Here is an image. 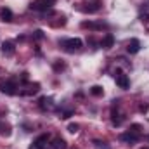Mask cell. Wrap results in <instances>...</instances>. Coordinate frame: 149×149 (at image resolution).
I'll return each mask as SVG.
<instances>
[{
    "label": "cell",
    "instance_id": "cell-1",
    "mask_svg": "<svg viewBox=\"0 0 149 149\" xmlns=\"http://www.w3.org/2000/svg\"><path fill=\"white\" fill-rule=\"evenodd\" d=\"M68 52H74V50H80L81 47H83V42L80 40V38H68V40H63V42H59Z\"/></svg>",
    "mask_w": 149,
    "mask_h": 149
},
{
    "label": "cell",
    "instance_id": "cell-2",
    "mask_svg": "<svg viewBox=\"0 0 149 149\" xmlns=\"http://www.w3.org/2000/svg\"><path fill=\"white\" fill-rule=\"evenodd\" d=\"M54 2L56 0H33L30 9L31 10H38V12H45V10H49L54 5Z\"/></svg>",
    "mask_w": 149,
    "mask_h": 149
},
{
    "label": "cell",
    "instance_id": "cell-3",
    "mask_svg": "<svg viewBox=\"0 0 149 149\" xmlns=\"http://www.w3.org/2000/svg\"><path fill=\"white\" fill-rule=\"evenodd\" d=\"M49 139H50V135H49V134H42V135H38L37 139L33 141V144L30 146V149H45V148H47Z\"/></svg>",
    "mask_w": 149,
    "mask_h": 149
},
{
    "label": "cell",
    "instance_id": "cell-4",
    "mask_svg": "<svg viewBox=\"0 0 149 149\" xmlns=\"http://www.w3.org/2000/svg\"><path fill=\"white\" fill-rule=\"evenodd\" d=\"M120 139H121L123 142H127V144H134V142H137V141L141 139V134H135V132L128 130V132L121 134V135H120Z\"/></svg>",
    "mask_w": 149,
    "mask_h": 149
},
{
    "label": "cell",
    "instance_id": "cell-5",
    "mask_svg": "<svg viewBox=\"0 0 149 149\" xmlns=\"http://www.w3.org/2000/svg\"><path fill=\"white\" fill-rule=\"evenodd\" d=\"M16 88H17L16 83L10 81V80L5 81V83H0V90H2L3 94H7V95H14V94H16Z\"/></svg>",
    "mask_w": 149,
    "mask_h": 149
},
{
    "label": "cell",
    "instance_id": "cell-6",
    "mask_svg": "<svg viewBox=\"0 0 149 149\" xmlns=\"http://www.w3.org/2000/svg\"><path fill=\"white\" fill-rule=\"evenodd\" d=\"M116 85H118L120 88H128V85H130L128 76L125 73H121V71H118V73H116Z\"/></svg>",
    "mask_w": 149,
    "mask_h": 149
},
{
    "label": "cell",
    "instance_id": "cell-7",
    "mask_svg": "<svg viewBox=\"0 0 149 149\" xmlns=\"http://www.w3.org/2000/svg\"><path fill=\"white\" fill-rule=\"evenodd\" d=\"M127 50H128L130 54H137V52L141 50V42H139L137 38H132V40L128 42V45H127Z\"/></svg>",
    "mask_w": 149,
    "mask_h": 149
},
{
    "label": "cell",
    "instance_id": "cell-8",
    "mask_svg": "<svg viewBox=\"0 0 149 149\" xmlns=\"http://www.w3.org/2000/svg\"><path fill=\"white\" fill-rule=\"evenodd\" d=\"M38 90H40V83H31V85H28L26 90H21V95H33Z\"/></svg>",
    "mask_w": 149,
    "mask_h": 149
},
{
    "label": "cell",
    "instance_id": "cell-9",
    "mask_svg": "<svg viewBox=\"0 0 149 149\" xmlns=\"http://www.w3.org/2000/svg\"><path fill=\"white\" fill-rule=\"evenodd\" d=\"M14 50H16L14 42H3V43H2V52H3V54L10 56V54H14Z\"/></svg>",
    "mask_w": 149,
    "mask_h": 149
},
{
    "label": "cell",
    "instance_id": "cell-10",
    "mask_svg": "<svg viewBox=\"0 0 149 149\" xmlns=\"http://www.w3.org/2000/svg\"><path fill=\"white\" fill-rule=\"evenodd\" d=\"M113 43H114V37H113L111 33H108L106 37L102 38V42H101V47H102V49H111Z\"/></svg>",
    "mask_w": 149,
    "mask_h": 149
},
{
    "label": "cell",
    "instance_id": "cell-11",
    "mask_svg": "<svg viewBox=\"0 0 149 149\" xmlns=\"http://www.w3.org/2000/svg\"><path fill=\"white\" fill-rule=\"evenodd\" d=\"M0 19L3 23H10L12 21V10L10 9H2L0 10Z\"/></svg>",
    "mask_w": 149,
    "mask_h": 149
},
{
    "label": "cell",
    "instance_id": "cell-12",
    "mask_svg": "<svg viewBox=\"0 0 149 149\" xmlns=\"http://www.w3.org/2000/svg\"><path fill=\"white\" fill-rule=\"evenodd\" d=\"M81 28H87V30H94V31H97V30H102V24H99V23H92V21H83V23H81Z\"/></svg>",
    "mask_w": 149,
    "mask_h": 149
},
{
    "label": "cell",
    "instance_id": "cell-13",
    "mask_svg": "<svg viewBox=\"0 0 149 149\" xmlns=\"http://www.w3.org/2000/svg\"><path fill=\"white\" fill-rule=\"evenodd\" d=\"M38 106H40L42 109H50V108H52V97H40Z\"/></svg>",
    "mask_w": 149,
    "mask_h": 149
},
{
    "label": "cell",
    "instance_id": "cell-14",
    "mask_svg": "<svg viewBox=\"0 0 149 149\" xmlns=\"http://www.w3.org/2000/svg\"><path fill=\"white\" fill-rule=\"evenodd\" d=\"M50 148H52V149H66V141H64V139H61V137H56V139L52 141Z\"/></svg>",
    "mask_w": 149,
    "mask_h": 149
},
{
    "label": "cell",
    "instance_id": "cell-15",
    "mask_svg": "<svg viewBox=\"0 0 149 149\" xmlns=\"http://www.w3.org/2000/svg\"><path fill=\"white\" fill-rule=\"evenodd\" d=\"M90 94H92V95H95V97H99V95H102V94H104V90H102V87L94 85V87L90 88Z\"/></svg>",
    "mask_w": 149,
    "mask_h": 149
},
{
    "label": "cell",
    "instance_id": "cell-16",
    "mask_svg": "<svg viewBox=\"0 0 149 149\" xmlns=\"http://www.w3.org/2000/svg\"><path fill=\"white\" fill-rule=\"evenodd\" d=\"M66 66H64V63H61V61H56L54 63V71H63Z\"/></svg>",
    "mask_w": 149,
    "mask_h": 149
},
{
    "label": "cell",
    "instance_id": "cell-17",
    "mask_svg": "<svg viewBox=\"0 0 149 149\" xmlns=\"http://www.w3.org/2000/svg\"><path fill=\"white\" fill-rule=\"evenodd\" d=\"M78 128H80V127H78V123H70V125H68V132H71V134H76V132H78Z\"/></svg>",
    "mask_w": 149,
    "mask_h": 149
},
{
    "label": "cell",
    "instance_id": "cell-18",
    "mask_svg": "<svg viewBox=\"0 0 149 149\" xmlns=\"http://www.w3.org/2000/svg\"><path fill=\"white\" fill-rule=\"evenodd\" d=\"M130 130H132V132H135V134H141V130H142V127H141L139 123H134V125L130 127Z\"/></svg>",
    "mask_w": 149,
    "mask_h": 149
},
{
    "label": "cell",
    "instance_id": "cell-19",
    "mask_svg": "<svg viewBox=\"0 0 149 149\" xmlns=\"http://www.w3.org/2000/svg\"><path fill=\"white\" fill-rule=\"evenodd\" d=\"M33 37L37 38V40H42V38H43V31H42V30H37V31L33 33Z\"/></svg>",
    "mask_w": 149,
    "mask_h": 149
},
{
    "label": "cell",
    "instance_id": "cell-20",
    "mask_svg": "<svg viewBox=\"0 0 149 149\" xmlns=\"http://www.w3.org/2000/svg\"><path fill=\"white\" fill-rule=\"evenodd\" d=\"M139 109H141V111L144 113V111H148V109H149V106H148V104H142V106H141Z\"/></svg>",
    "mask_w": 149,
    "mask_h": 149
},
{
    "label": "cell",
    "instance_id": "cell-21",
    "mask_svg": "<svg viewBox=\"0 0 149 149\" xmlns=\"http://www.w3.org/2000/svg\"><path fill=\"white\" fill-rule=\"evenodd\" d=\"M142 149H149V148H142Z\"/></svg>",
    "mask_w": 149,
    "mask_h": 149
}]
</instances>
